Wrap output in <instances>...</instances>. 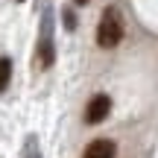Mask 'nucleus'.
<instances>
[{
	"instance_id": "1",
	"label": "nucleus",
	"mask_w": 158,
	"mask_h": 158,
	"mask_svg": "<svg viewBox=\"0 0 158 158\" xmlns=\"http://www.w3.org/2000/svg\"><path fill=\"white\" fill-rule=\"evenodd\" d=\"M120 38H123V18L114 6H108V9H102L100 27H97V44L102 50H111L120 44Z\"/></svg>"
},
{
	"instance_id": "2",
	"label": "nucleus",
	"mask_w": 158,
	"mask_h": 158,
	"mask_svg": "<svg viewBox=\"0 0 158 158\" xmlns=\"http://www.w3.org/2000/svg\"><path fill=\"white\" fill-rule=\"evenodd\" d=\"M38 62H41V68H53V62H56V47H53V12H50V9H47L44 18H41Z\"/></svg>"
},
{
	"instance_id": "3",
	"label": "nucleus",
	"mask_w": 158,
	"mask_h": 158,
	"mask_svg": "<svg viewBox=\"0 0 158 158\" xmlns=\"http://www.w3.org/2000/svg\"><path fill=\"white\" fill-rule=\"evenodd\" d=\"M108 114H111V97L108 94H97V97H91V102L85 106V123L97 126V123H102Z\"/></svg>"
},
{
	"instance_id": "4",
	"label": "nucleus",
	"mask_w": 158,
	"mask_h": 158,
	"mask_svg": "<svg viewBox=\"0 0 158 158\" xmlns=\"http://www.w3.org/2000/svg\"><path fill=\"white\" fill-rule=\"evenodd\" d=\"M82 158H117V143L108 138H97L94 143H88Z\"/></svg>"
},
{
	"instance_id": "5",
	"label": "nucleus",
	"mask_w": 158,
	"mask_h": 158,
	"mask_svg": "<svg viewBox=\"0 0 158 158\" xmlns=\"http://www.w3.org/2000/svg\"><path fill=\"white\" fill-rule=\"evenodd\" d=\"M9 79H12V59L0 56V91L9 88Z\"/></svg>"
},
{
	"instance_id": "6",
	"label": "nucleus",
	"mask_w": 158,
	"mask_h": 158,
	"mask_svg": "<svg viewBox=\"0 0 158 158\" xmlns=\"http://www.w3.org/2000/svg\"><path fill=\"white\" fill-rule=\"evenodd\" d=\"M23 158H41V149H38V141L32 135L27 138V147H23Z\"/></svg>"
},
{
	"instance_id": "7",
	"label": "nucleus",
	"mask_w": 158,
	"mask_h": 158,
	"mask_svg": "<svg viewBox=\"0 0 158 158\" xmlns=\"http://www.w3.org/2000/svg\"><path fill=\"white\" fill-rule=\"evenodd\" d=\"M62 21H64V27H68V29H76V15H73L70 9L62 12Z\"/></svg>"
},
{
	"instance_id": "8",
	"label": "nucleus",
	"mask_w": 158,
	"mask_h": 158,
	"mask_svg": "<svg viewBox=\"0 0 158 158\" xmlns=\"http://www.w3.org/2000/svg\"><path fill=\"white\" fill-rule=\"evenodd\" d=\"M73 3H76V6H85V3H88V0H73Z\"/></svg>"
}]
</instances>
